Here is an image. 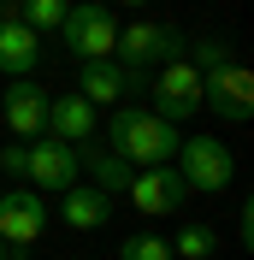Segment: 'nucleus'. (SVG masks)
<instances>
[{"mask_svg": "<svg viewBox=\"0 0 254 260\" xmlns=\"http://www.w3.org/2000/svg\"><path fill=\"white\" fill-rule=\"evenodd\" d=\"M148 89H154V113L166 118V124H183V118L201 113V65H189V59L160 65Z\"/></svg>", "mask_w": 254, "mask_h": 260, "instance_id": "nucleus-6", "label": "nucleus"}, {"mask_svg": "<svg viewBox=\"0 0 254 260\" xmlns=\"http://www.w3.org/2000/svg\"><path fill=\"white\" fill-rule=\"evenodd\" d=\"M83 172H95V189H130V166L112 148H83Z\"/></svg>", "mask_w": 254, "mask_h": 260, "instance_id": "nucleus-15", "label": "nucleus"}, {"mask_svg": "<svg viewBox=\"0 0 254 260\" xmlns=\"http://www.w3.org/2000/svg\"><path fill=\"white\" fill-rule=\"evenodd\" d=\"M130 207L148 213V219H166L189 201V183L177 178V166H154V172H130Z\"/></svg>", "mask_w": 254, "mask_h": 260, "instance_id": "nucleus-8", "label": "nucleus"}, {"mask_svg": "<svg viewBox=\"0 0 254 260\" xmlns=\"http://www.w3.org/2000/svg\"><path fill=\"white\" fill-rule=\"evenodd\" d=\"M42 65V42L24 18H0V71L6 77H30Z\"/></svg>", "mask_w": 254, "mask_h": 260, "instance_id": "nucleus-14", "label": "nucleus"}, {"mask_svg": "<svg viewBox=\"0 0 254 260\" xmlns=\"http://www.w3.org/2000/svg\"><path fill=\"white\" fill-rule=\"evenodd\" d=\"M177 178L189 183V189H201V195H219L225 183L237 178V154L219 142V136H183V148H177Z\"/></svg>", "mask_w": 254, "mask_h": 260, "instance_id": "nucleus-3", "label": "nucleus"}, {"mask_svg": "<svg viewBox=\"0 0 254 260\" xmlns=\"http://www.w3.org/2000/svg\"><path fill=\"white\" fill-rule=\"evenodd\" d=\"M65 6H71V0H30L24 18H30V30H59V24H65Z\"/></svg>", "mask_w": 254, "mask_h": 260, "instance_id": "nucleus-18", "label": "nucleus"}, {"mask_svg": "<svg viewBox=\"0 0 254 260\" xmlns=\"http://www.w3.org/2000/svg\"><path fill=\"white\" fill-rule=\"evenodd\" d=\"M201 107H213L225 124H248L254 118V77H248V65L225 59V65H213V71H201Z\"/></svg>", "mask_w": 254, "mask_h": 260, "instance_id": "nucleus-5", "label": "nucleus"}, {"mask_svg": "<svg viewBox=\"0 0 254 260\" xmlns=\"http://www.w3.org/2000/svg\"><path fill=\"white\" fill-rule=\"evenodd\" d=\"M101 6H148V0H101Z\"/></svg>", "mask_w": 254, "mask_h": 260, "instance_id": "nucleus-20", "label": "nucleus"}, {"mask_svg": "<svg viewBox=\"0 0 254 260\" xmlns=\"http://www.w3.org/2000/svg\"><path fill=\"white\" fill-rule=\"evenodd\" d=\"M6 124H12L18 142H36V130H48V95H42V83L36 77H12L6 89Z\"/></svg>", "mask_w": 254, "mask_h": 260, "instance_id": "nucleus-11", "label": "nucleus"}, {"mask_svg": "<svg viewBox=\"0 0 254 260\" xmlns=\"http://www.w3.org/2000/svg\"><path fill=\"white\" fill-rule=\"evenodd\" d=\"M107 148L130 166V172H154V166L177 160L183 136H177V124H166L154 107H112L107 113Z\"/></svg>", "mask_w": 254, "mask_h": 260, "instance_id": "nucleus-1", "label": "nucleus"}, {"mask_svg": "<svg viewBox=\"0 0 254 260\" xmlns=\"http://www.w3.org/2000/svg\"><path fill=\"white\" fill-rule=\"evenodd\" d=\"M48 231V201H42V189H12L0 195V243L6 248H30L36 237Z\"/></svg>", "mask_w": 254, "mask_h": 260, "instance_id": "nucleus-9", "label": "nucleus"}, {"mask_svg": "<svg viewBox=\"0 0 254 260\" xmlns=\"http://www.w3.org/2000/svg\"><path fill=\"white\" fill-rule=\"evenodd\" d=\"M65 48L77 53V59H112V42H118V18H112V6H101V0H77V6H65Z\"/></svg>", "mask_w": 254, "mask_h": 260, "instance_id": "nucleus-4", "label": "nucleus"}, {"mask_svg": "<svg viewBox=\"0 0 254 260\" xmlns=\"http://www.w3.org/2000/svg\"><path fill=\"white\" fill-rule=\"evenodd\" d=\"M142 71H124V65H112V59H83L77 65V95L89 101V107H124V95L130 89H142Z\"/></svg>", "mask_w": 254, "mask_h": 260, "instance_id": "nucleus-10", "label": "nucleus"}, {"mask_svg": "<svg viewBox=\"0 0 254 260\" xmlns=\"http://www.w3.org/2000/svg\"><path fill=\"white\" fill-rule=\"evenodd\" d=\"M101 130V113L89 107L83 95H65V101H48V136L53 142H71V148H89Z\"/></svg>", "mask_w": 254, "mask_h": 260, "instance_id": "nucleus-12", "label": "nucleus"}, {"mask_svg": "<svg viewBox=\"0 0 254 260\" xmlns=\"http://www.w3.org/2000/svg\"><path fill=\"white\" fill-rule=\"evenodd\" d=\"M0 172H12V178H24V142L0 148Z\"/></svg>", "mask_w": 254, "mask_h": 260, "instance_id": "nucleus-19", "label": "nucleus"}, {"mask_svg": "<svg viewBox=\"0 0 254 260\" xmlns=\"http://www.w3.org/2000/svg\"><path fill=\"white\" fill-rule=\"evenodd\" d=\"M118 260H172V243L166 237H124V248H118Z\"/></svg>", "mask_w": 254, "mask_h": 260, "instance_id": "nucleus-17", "label": "nucleus"}, {"mask_svg": "<svg viewBox=\"0 0 254 260\" xmlns=\"http://www.w3.org/2000/svg\"><path fill=\"white\" fill-rule=\"evenodd\" d=\"M0 260H12V254H6V243H0Z\"/></svg>", "mask_w": 254, "mask_h": 260, "instance_id": "nucleus-21", "label": "nucleus"}, {"mask_svg": "<svg viewBox=\"0 0 254 260\" xmlns=\"http://www.w3.org/2000/svg\"><path fill=\"white\" fill-rule=\"evenodd\" d=\"M59 219L71 231H101L112 219V195L95 183H71V189H59Z\"/></svg>", "mask_w": 254, "mask_h": 260, "instance_id": "nucleus-13", "label": "nucleus"}, {"mask_svg": "<svg viewBox=\"0 0 254 260\" xmlns=\"http://www.w3.org/2000/svg\"><path fill=\"white\" fill-rule=\"evenodd\" d=\"M77 172H83V148L53 142V136L24 142V178H30V189H71Z\"/></svg>", "mask_w": 254, "mask_h": 260, "instance_id": "nucleus-7", "label": "nucleus"}, {"mask_svg": "<svg viewBox=\"0 0 254 260\" xmlns=\"http://www.w3.org/2000/svg\"><path fill=\"white\" fill-rule=\"evenodd\" d=\"M213 254H219V231H213V225H201V219H195V225L177 231L172 260H213Z\"/></svg>", "mask_w": 254, "mask_h": 260, "instance_id": "nucleus-16", "label": "nucleus"}, {"mask_svg": "<svg viewBox=\"0 0 254 260\" xmlns=\"http://www.w3.org/2000/svg\"><path fill=\"white\" fill-rule=\"evenodd\" d=\"M112 53L124 65V71H160V65L183 59V30H172V24H160V18H130L124 30H118V42H112Z\"/></svg>", "mask_w": 254, "mask_h": 260, "instance_id": "nucleus-2", "label": "nucleus"}]
</instances>
